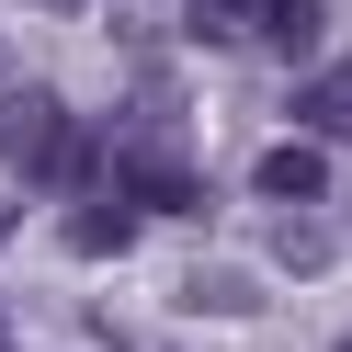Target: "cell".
<instances>
[{
	"instance_id": "5b68a950",
	"label": "cell",
	"mask_w": 352,
	"mask_h": 352,
	"mask_svg": "<svg viewBox=\"0 0 352 352\" xmlns=\"http://www.w3.org/2000/svg\"><path fill=\"white\" fill-rule=\"evenodd\" d=\"M296 125H307V137H352V69H318V80H307V91H296Z\"/></svg>"
},
{
	"instance_id": "3957f363",
	"label": "cell",
	"mask_w": 352,
	"mask_h": 352,
	"mask_svg": "<svg viewBox=\"0 0 352 352\" xmlns=\"http://www.w3.org/2000/svg\"><path fill=\"white\" fill-rule=\"evenodd\" d=\"M250 182L273 193V216H284V205H318V193H329V160H318V137H284V148H261Z\"/></svg>"
},
{
	"instance_id": "ba28073f",
	"label": "cell",
	"mask_w": 352,
	"mask_h": 352,
	"mask_svg": "<svg viewBox=\"0 0 352 352\" xmlns=\"http://www.w3.org/2000/svg\"><path fill=\"white\" fill-rule=\"evenodd\" d=\"M193 34H250V0H182Z\"/></svg>"
},
{
	"instance_id": "8992f818",
	"label": "cell",
	"mask_w": 352,
	"mask_h": 352,
	"mask_svg": "<svg viewBox=\"0 0 352 352\" xmlns=\"http://www.w3.org/2000/svg\"><path fill=\"white\" fill-rule=\"evenodd\" d=\"M69 239H80V250H102V261H114L125 239H137V205H80V216H69Z\"/></svg>"
},
{
	"instance_id": "6da1fadb",
	"label": "cell",
	"mask_w": 352,
	"mask_h": 352,
	"mask_svg": "<svg viewBox=\"0 0 352 352\" xmlns=\"http://www.w3.org/2000/svg\"><path fill=\"white\" fill-rule=\"evenodd\" d=\"M0 170H12V182L69 193V182H91V170H102V148L80 137V125L57 114L46 91H12V102H0Z\"/></svg>"
},
{
	"instance_id": "277c9868",
	"label": "cell",
	"mask_w": 352,
	"mask_h": 352,
	"mask_svg": "<svg viewBox=\"0 0 352 352\" xmlns=\"http://www.w3.org/2000/svg\"><path fill=\"white\" fill-rule=\"evenodd\" d=\"M318 34H329V0H250V46H273V57H318Z\"/></svg>"
},
{
	"instance_id": "9c48e42d",
	"label": "cell",
	"mask_w": 352,
	"mask_h": 352,
	"mask_svg": "<svg viewBox=\"0 0 352 352\" xmlns=\"http://www.w3.org/2000/svg\"><path fill=\"white\" fill-rule=\"evenodd\" d=\"M0 352H12V329H0Z\"/></svg>"
},
{
	"instance_id": "52a82bcc",
	"label": "cell",
	"mask_w": 352,
	"mask_h": 352,
	"mask_svg": "<svg viewBox=\"0 0 352 352\" xmlns=\"http://www.w3.org/2000/svg\"><path fill=\"white\" fill-rule=\"evenodd\" d=\"M182 307H216V318H250V307H261V284H250V273H193V284H182Z\"/></svg>"
},
{
	"instance_id": "7a4b0ae2",
	"label": "cell",
	"mask_w": 352,
	"mask_h": 352,
	"mask_svg": "<svg viewBox=\"0 0 352 352\" xmlns=\"http://www.w3.org/2000/svg\"><path fill=\"white\" fill-rule=\"evenodd\" d=\"M125 193H137L148 216H205V170H193L170 137H137V148H125Z\"/></svg>"
}]
</instances>
